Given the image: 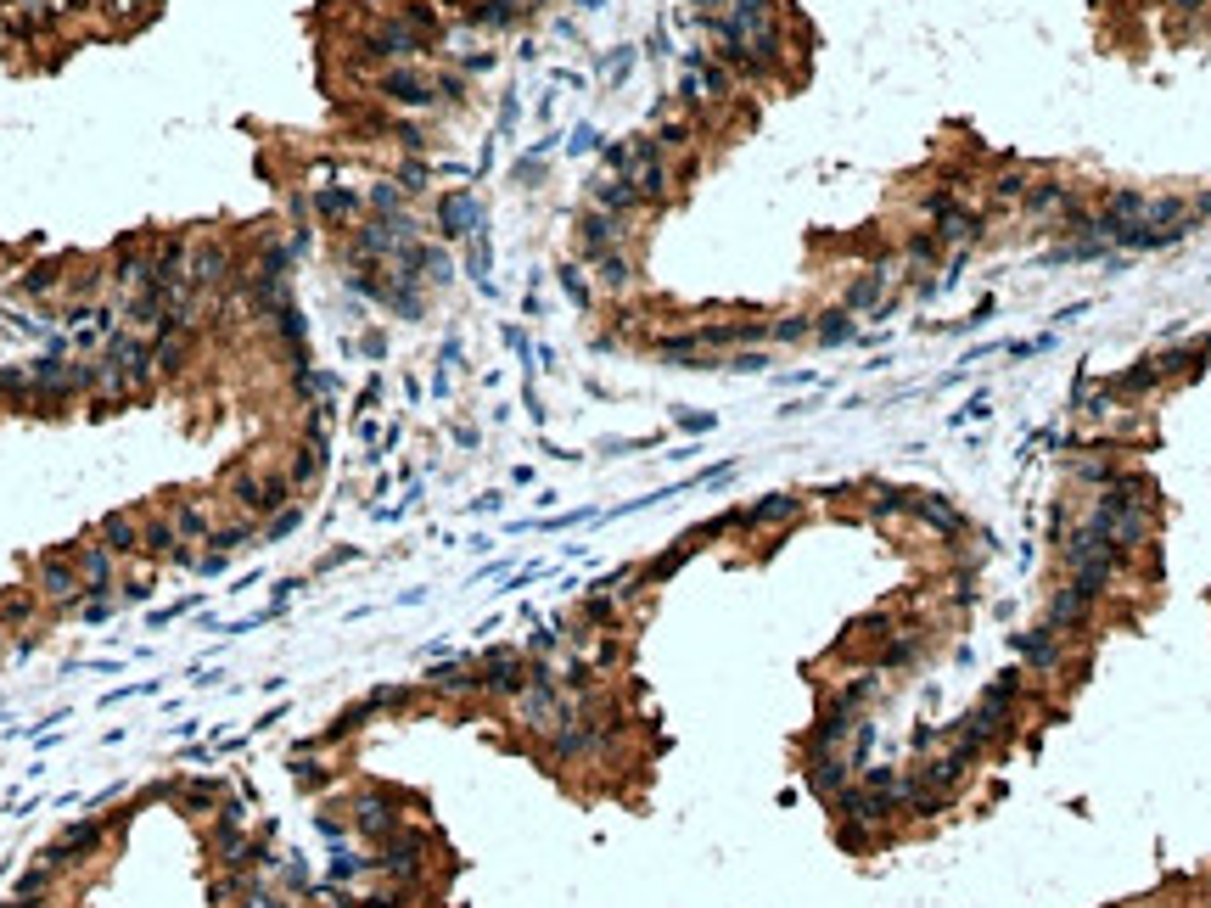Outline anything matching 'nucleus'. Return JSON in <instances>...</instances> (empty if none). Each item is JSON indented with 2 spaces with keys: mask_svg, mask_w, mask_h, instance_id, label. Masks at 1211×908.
Masks as SVG:
<instances>
[{
  "mask_svg": "<svg viewBox=\"0 0 1211 908\" xmlns=\"http://www.w3.org/2000/svg\"><path fill=\"white\" fill-rule=\"evenodd\" d=\"M219 488H225V505L236 516H247V522H270V516H281L286 505H298L292 477H286V471H264L258 460H236Z\"/></svg>",
  "mask_w": 1211,
  "mask_h": 908,
  "instance_id": "obj_1",
  "label": "nucleus"
},
{
  "mask_svg": "<svg viewBox=\"0 0 1211 908\" xmlns=\"http://www.w3.org/2000/svg\"><path fill=\"white\" fill-rule=\"evenodd\" d=\"M371 90L393 107V113H432L438 107V85H432L427 68H415V62H393V68L371 73Z\"/></svg>",
  "mask_w": 1211,
  "mask_h": 908,
  "instance_id": "obj_2",
  "label": "nucleus"
},
{
  "mask_svg": "<svg viewBox=\"0 0 1211 908\" xmlns=\"http://www.w3.org/2000/svg\"><path fill=\"white\" fill-rule=\"evenodd\" d=\"M34 595H40L45 606H79V600H85V578L73 567L68 544H62V550H45L40 561H34Z\"/></svg>",
  "mask_w": 1211,
  "mask_h": 908,
  "instance_id": "obj_3",
  "label": "nucleus"
},
{
  "mask_svg": "<svg viewBox=\"0 0 1211 908\" xmlns=\"http://www.w3.org/2000/svg\"><path fill=\"white\" fill-rule=\"evenodd\" d=\"M101 841H107V824L101 819H79V824H68L51 847L40 852V864L51 869V875H62V869H79L85 858H96L101 852Z\"/></svg>",
  "mask_w": 1211,
  "mask_h": 908,
  "instance_id": "obj_4",
  "label": "nucleus"
},
{
  "mask_svg": "<svg viewBox=\"0 0 1211 908\" xmlns=\"http://www.w3.org/2000/svg\"><path fill=\"white\" fill-rule=\"evenodd\" d=\"M528 673H533V662L522 651H488L483 662H477V690H483V696L516 701L528 690Z\"/></svg>",
  "mask_w": 1211,
  "mask_h": 908,
  "instance_id": "obj_5",
  "label": "nucleus"
},
{
  "mask_svg": "<svg viewBox=\"0 0 1211 908\" xmlns=\"http://www.w3.org/2000/svg\"><path fill=\"white\" fill-rule=\"evenodd\" d=\"M628 242H634V219H617V213H600V208H589L578 219V258L584 264H595L600 253L628 247Z\"/></svg>",
  "mask_w": 1211,
  "mask_h": 908,
  "instance_id": "obj_6",
  "label": "nucleus"
},
{
  "mask_svg": "<svg viewBox=\"0 0 1211 908\" xmlns=\"http://www.w3.org/2000/svg\"><path fill=\"white\" fill-rule=\"evenodd\" d=\"M348 813H354V830L365 841H376V847H382V841L404 824L399 819V796H393V791H376V785H371V791H359Z\"/></svg>",
  "mask_w": 1211,
  "mask_h": 908,
  "instance_id": "obj_7",
  "label": "nucleus"
},
{
  "mask_svg": "<svg viewBox=\"0 0 1211 908\" xmlns=\"http://www.w3.org/2000/svg\"><path fill=\"white\" fill-rule=\"evenodd\" d=\"M101 359H107L113 370H124V376H129L135 387H146V382L157 376L152 342H146V337H135V331H113V337H107V354H101Z\"/></svg>",
  "mask_w": 1211,
  "mask_h": 908,
  "instance_id": "obj_8",
  "label": "nucleus"
},
{
  "mask_svg": "<svg viewBox=\"0 0 1211 908\" xmlns=\"http://www.w3.org/2000/svg\"><path fill=\"white\" fill-rule=\"evenodd\" d=\"M926 230H931V236L942 242V253H948V247H954V253H965V247H976V242H982L987 213H982V208H965V202H954V208H948V213H937V219H931Z\"/></svg>",
  "mask_w": 1211,
  "mask_h": 908,
  "instance_id": "obj_9",
  "label": "nucleus"
},
{
  "mask_svg": "<svg viewBox=\"0 0 1211 908\" xmlns=\"http://www.w3.org/2000/svg\"><path fill=\"white\" fill-rule=\"evenodd\" d=\"M73 555V567H79V578H85V595H107L118 578V555L107 550L101 539H85V544H68Z\"/></svg>",
  "mask_w": 1211,
  "mask_h": 908,
  "instance_id": "obj_10",
  "label": "nucleus"
},
{
  "mask_svg": "<svg viewBox=\"0 0 1211 908\" xmlns=\"http://www.w3.org/2000/svg\"><path fill=\"white\" fill-rule=\"evenodd\" d=\"M528 12H533V0H471L466 23L471 29H488V34H511L528 23Z\"/></svg>",
  "mask_w": 1211,
  "mask_h": 908,
  "instance_id": "obj_11",
  "label": "nucleus"
},
{
  "mask_svg": "<svg viewBox=\"0 0 1211 908\" xmlns=\"http://www.w3.org/2000/svg\"><path fill=\"white\" fill-rule=\"evenodd\" d=\"M309 213L314 219H326V225H348L354 230V219L365 213V197L348 191V185H320V191L309 197Z\"/></svg>",
  "mask_w": 1211,
  "mask_h": 908,
  "instance_id": "obj_12",
  "label": "nucleus"
},
{
  "mask_svg": "<svg viewBox=\"0 0 1211 908\" xmlns=\"http://www.w3.org/2000/svg\"><path fill=\"white\" fill-rule=\"evenodd\" d=\"M438 230L449 236V242H466V236H477V230H483V208H477V197H471V191L443 197L438 202Z\"/></svg>",
  "mask_w": 1211,
  "mask_h": 908,
  "instance_id": "obj_13",
  "label": "nucleus"
},
{
  "mask_svg": "<svg viewBox=\"0 0 1211 908\" xmlns=\"http://www.w3.org/2000/svg\"><path fill=\"white\" fill-rule=\"evenodd\" d=\"M808 785L819 796H841L853 785V757L847 752H808Z\"/></svg>",
  "mask_w": 1211,
  "mask_h": 908,
  "instance_id": "obj_14",
  "label": "nucleus"
},
{
  "mask_svg": "<svg viewBox=\"0 0 1211 908\" xmlns=\"http://www.w3.org/2000/svg\"><path fill=\"white\" fill-rule=\"evenodd\" d=\"M589 208L634 219V213H640V197H634V185H628L623 174H595V180H589Z\"/></svg>",
  "mask_w": 1211,
  "mask_h": 908,
  "instance_id": "obj_15",
  "label": "nucleus"
},
{
  "mask_svg": "<svg viewBox=\"0 0 1211 908\" xmlns=\"http://www.w3.org/2000/svg\"><path fill=\"white\" fill-rule=\"evenodd\" d=\"M96 539L107 544V550H113L118 561H135V555H141V516H129V511H113V516H101Z\"/></svg>",
  "mask_w": 1211,
  "mask_h": 908,
  "instance_id": "obj_16",
  "label": "nucleus"
},
{
  "mask_svg": "<svg viewBox=\"0 0 1211 908\" xmlns=\"http://www.w3.org/2000/svg\"><path fill=\"white\" fill-rule=\"evenodd\" d=\"M180 533H174L169 511H157V516H141V555L146 561H180Z\"/></svg>",
  "mask_w": 1211,
  "mask_h": 908,
  "instance_id": "obj_17",
  "label": "nucleus"
},
{
  "mask_svg": "<svg viewBox=\"0 0 1211 908\" xmlns=\"http://www.w3.org/2000/svg\"><path fill=\"white\" fill-rule=\"evenodd\" d=\"M1088 611H1094V595H1083L1077 583H1066V589L1049 600V628H1055V634H1077V628L1088 623Z\"/></svg>",
  "mask_w": 1211,
  "mask_h": 908,
  "instance_id": "obj_18",
  "label": "nucleus"
},
{
  "mask_svg": "<svg viewBox=\"0 0 1211 908\" xmlns=\"http://www.w3.org/2000/svg\"><path fill=\"white\" fill-rule=\"evenodd\" d=\"M797 516H802V499L797 494H769V499H757V505H746L741 527H791Z\"/></svg>",
  "mask_w": 1211,
  "mask_h": 908,
  "instance_id": "obj_19",
  "label": "nucleus"
},
{
  "mask_svg": "<svg viewBox=\"0 0 1211 908\" xmlns=\"http://www.w3.org/2000/svg\"><path fill=\"white\" fill-rule=\"evenodd\" d=\"M68 258H45V264H29L23 270V281H17V292L23 298H57V292H68Z\"/></svg>",
  "mask_w": 1211,
  "mask_h": 908,
  "instance_id": "obj_20",
  "label": "nucleus"
},
{
  "mask_svg": "<svg viewBox=\"0 0 1211 908\" xmlns=\"http://www.w3.org/2000/svg\"><path fill=\"white\" fill-rule=\"evenodd\" d=\"M909 516H914V522H926L931 533H942V539L965 527V516H959L948 499H937V494H909Z\"/></svg>",
  "mask_w": 1211,
  "mask_h": 908,
  "instance_id": "obj_21",
  "label": "nucleus"
},
{
  "mask_svg": "<svg viewBox=\"0 0 1211 908\" xmlns=\"http://www.w3.org/2000/svg\"><path fill=\"white\" fill-rule=\"evenodd\" d=\"M589 270H595L600 292H628V286H634V253H628V247H612V253H600Z\"/></svg>",
  "mask_w": 1211,
  "mask_h": 908,
  "instance_id": "obj_22",
  "label": "nucleus"
},
{
  "mask_svg": "<svg viewBox=\"0 0 1211 908\" xmlns=\"http://www.w3.org/2000/svg\"><path fill=\"white\" fill-rule=\"evenodd\" d=\"M881 298H886V275L881 270H864L858 281H847V292H841V309H847V314H881Z\"/></svg>",
  "mask_w": 1211,
  "mask_h": 908,
  "instance_id": "obj_23",
  "label": "nucleus"
},
{
  "mask_svg": "<svg viewBox=\"0 0 1211 908\" xmlns=\"http://www.w3.org/2000/svg\"><path fill=\"white\" fill-rule=\"evenodd\" d=\"M1105 387H1111L1122 404H1133V398H1150L1155 387H1161V370H1155V359H1139V365H1127L1122 376H1111Z\"/></svg>",
  "mask_w": 1211,
  "mask_h": 908,
  "instance_id": "obj_24",
  "label": "nucleus"
},
{
  "mask_svg": "<svg viewBox=\"0 0 1211 908\" xmlns=\"http://www.w3.org/2000/svg\"><path fill=\"white\" fill-rule=\"evenodd\" d=\"M169 522H174V533H180V544H197V539H208V533H214V516L202 511L197 499H174V505H169Z\"/></svg>",
  "mask_w": 1211,
  "mask_h": 908,
  "instance_id": "obj_25",
  "label": "nucleus"
},
{
  "mask_svg": "<svg viewBox=\"0 0 1211 908\" xmlns=\"http://www.w3.org/2000/svg\"><path fill=\"white\" fill-rule=\"evenodd\" d=\"M1071 477H1077V483H1088L1099 494V488H1111L1116 477H1122V460H1116V454H1105V449H1094V454H1083V460L1071 466Z\"/></svg>",
  "mask_w": 1211,
  "mask_h": 908,
  "instance_id": "obj_26",
  "label": "nucleus"
},
{
  "mask_svg": "<svg viewBox=\"0 0 1211 908\" xmlns=\"http://www.w3.org/2000/svg\"><path fill=\"white\" fill-rule=\"evenodd\" d=\"M1032 180H1038L1032 169H1015V163H1004L998 174H987V197H993V202H1021L1026 191H1032Z\"/></svg>",
  "mask_w": 1211,
  "mask_h": 908,
  "instance_id": "obj_27",
  "label": "nucleus"
},
{
  "mask_svg": "<svg viewBox=\"0 0 1211 908\" xmlns=\"http://www.w3.org/2000/svg\"><path fill=\"white\" fill-rule=\"evenodd\" d=\"M853 337H858V320L847 309H825L813 320V342H819V348H841V342H853Z\"/></svg>",
  "mask_w": 1211,
  "mask_h": 908,
  "instance_id": "obj_28",
  "label": "nucleus"
},
{
  "mask_svg": "<svg viewBox=\"0 0 1211 908\" xmlns=\"http://www.w3.org/2000/svg\"><path fill=\"white\" fill-rule=\"evenodd\" d=\"M1116 410H1122V398H1116L1111 387H1094V382L1077 387V415H1083V421H1111Z\"/></svg>",
  "mask_w": 1211,
  "mask_h": 908,
  "instance_id": "obj_29",
  "label": "nucleus"
},
{
  "mask_svg": "<svg viewBox=\"0 0 1211 908\" xmlns=\"http://www.w3.org/2000/svg\"><path fill=\"white\" fill-rule=\"evenodd\" d=\"M432 690L449 696V701L477 696V667H438V673H432Z\"/></svg>",
  "mask_w": 1211,
  "mask_h": 908,
  "instance_id": "obj_30",
  "label": "nucleus"
},
{
  "mask_svg": "<svg viewBox=\"0 0 1211 908\" xmlns=\"http://www.w3.org/2000/svg\"><path fill=\"white\" fill-rule=\"evenodd\" d=\"M208 544H214L219 555H236V550H247V544H258V522L236 516L230 527H214V533H208Z\"/></svg>",
  "mask_w": 1211,
  "mask_h": 908,
  "instance_id": "obj_31",
  "label": "nucleus"
},
{
  "mask_svg": "<svg viewBox=\"0 0 1211 908\" xmlns=\"http://www.w3.org/2000/svg\"><path fill=\"white\" fill-rule=\"evenodd\" d=\"M404 202H410V197H404V185H399V180H376V185H371V197H365V208H371L376 219H399Z\"/></svg>",
  "mask_w": 1211,
  "mask_h": 908,
  "instance_id": "obj_32",
  "label": "nucleus"
},
{
  "mask_svg": "<svg viewBox=\"0 0 1211 908\" xmlns=\"http://www.w3.org/2000/svg\"><path fill=\"white\" fill-rule=\"evenodd\" d=\"M937 258H942V242L931 230H914L909 242H903V264H909V270H937Z\"/></svg>",
  "mask_w": 1211,
  "mask_h": 908,
  "instance_id": "obj_33",
  "label": "nucleus"
},
{
  "mask_svg": "<svg viewBox=\"0 0 1211 908\" xmlns=\"http://www.w3.org/2000/svg\"><path fill=\"white\" fill-rule=\"evenodd\" d=\"M219 796H225V791H219V780H186V785H180V802H186L191 813H214Z\"/></svg>",
  "mask_w": 1211,
  "mask_h": 908,
  "instance_id": "obj_34",
  "label": "nucleus"
},
{
  "mask_svg": "<svg viewBox=\"0 0 1211 908\" xmlns=\"http://www.w3.org/2000/svg\"><path fill=\"white\" fill-rule=\"evenodd\" d=\"M387 141H393V146H399V152H427V129H421V124H410V118H393V124H387Z\"/></svg>",
  "mask_w": 1211,
  "mask_h": 908,
  "instance_id": "obj_35",
  "label": "nucleus"
},
{
  "mask_svg": "<svg viewBox=\"0 0 1211 908\" xmlns=\"http://www.w3.org/2000/svg\"><path fill=\"white\" fill-rule=\"evenodd\" d=\"M303 527V505H286L281 516H270V522L258 527V544H275V539H286V533H298Z\"/></svg>",
  "mask_w": 1211,
  "mask_h": 908,
  "instance_id": "obj_36",
  "label": "nucleus"
},
{
  "mask_svg": "<svg viewBox=\"0 0 1211 908\" xmlns=\"http://www.w3.org/2000/svg\"><path fill=\"white\" fill-rule=\"evenodd\" d=\"M561 292H567V298L578 303V309H589V303H595V281H589V275L578 270V264H567V270H561Z\"/></svg>",
  "mask_w": 1211,
  "mask_h": 908,
  "instance_id": "obj_37",
  "label": "nucleus"
},
{
  "mask_svg": "<svg viewBox=\"0 0 1211 908\" xmlns=\"http://www.w3.org/2000/svg\"><path fill=\"white\" fill-rule=\"evenodd\" d=\"M51 886H57V875H51L45 864H34L29 875L17 880V897H29V903H45V897H51Z\"/></svg>",
  "mask_w": 1211,
  "mask_h": 908,
  "instance_id": "obj_38",
  "label": "nucleus"
},
{
  "mask_svg": "<svg viewBox=\"0 0 1211 908\" xmlns=\"http://www.w3.org/2000/svg\"><path fill=\"white\" fill-rule=\"evenodd\" d=\"M34 617V595H6L0 600V628H23Z\"/></svg>",
  "mask_w": 1211,
  "mask_h": 908,
  "instance_id": "obj_39",
  "label": "nucleus"
},
{
  "mask_svg": "<svg viewBox=\"0 0 1211 908\" xmlns=\"http://www.w3.org/2000/svg\"><path fill=\"white\" fill-rule=\"evenodd\" d=\"M769 337L774 342H802V337H813V320L808 314H785V320H774L769 326Z\"/></svg>",
  "mask_w": 1211,
  "mask_h": 908,
  "instance_id": "obj_40",
  "label": "nucleus"
},
{
  "mask_svg": "<svg viewBox=\"0 0 1211 908\" xmlns=\"http://www.w3.org/2000/svg\"><path fill=\"white\" fill-rule=\"evenodd\" d=\"M292 780H298L303 791H320V785L331 780V768L320 763V757H298V768H292Z\"/></svg>",
  "mask_w": 1211,
  "mask_h": 908,
  "instance_id": "obj_41",
  "label": "nucleus"
},
{
  "mask_svg": "<svg viewBox=\"0 0 1211 908\" xmlns=\"http://www.w3.org/2000/svg\"><path fill=\"white\" fill-rule=\"evenodd\" d=\"M118 606H124V600H118L113 589H107V595H85L79 600V617H85V623H101V617H113Z\"/></svg>",
  "mask_w": 1211,
  "mask_h": 908,
  "instance_id": "obj_42",
  "label": "nucleus"
},
{
  "mask_svg": "<svg viewBox=\"0 0 1211 908\" xmlns=\"http://www.w3.org/2000/svg\"><path fill=\"white\" fill-rule=\"evenodd\" d=\"M393 180L404 185V197H421V191H427V180H432V174H427V163H421V157H410V163H404V169L393 174Z\"/></svg>",
  "mask_w": 1211,
  "mask_h": 908,
  "instance_id": "obj_43",
  "label": "nucleus"
},
{
  "mask_svg": "<svg viewBox=\"0 0 1211 908\" xmlns=\"http://www.w3.org/2000/svg\"><path fill=\"white\" fill-rule=\"evenodd\" d=\"M191 567H197V572H202V578H219V572H225V567H230V555H219V550H202V555H197V561H191Z\"/></svg>",
  "mask_w": 1211,
  "mask_h": 908,
  "instance_id": "obj_44",
  "label": "nucleus"
},
{
  "mask_svg": "<svg viewBox=\"0 0 1211 908\" xmlns=\"http://www.w3.org/2000/svg\"><path fill=\"white\" fill-rule=\"evenodd\" d=\"M281 886L286 892H309V864H281Z\"/></svg>",
  "mask_w": 1211,
  "mask_h": 908,
  "instance_id": "obj_45",
  "label": "nucleus"
},
{
  "mask_svg": "<svg viewBox=\"0 0 1211 908\" xmlns=\"http://www.w3.org/2000/svg\"><path fill=\"white\" fill-rule=\"evenodd\" d=\"M763 365H769V359L757 354V348H735V354H729V370H763Z\"/></svg>",
  "mask_w": 1211,
  "mask_h": 908,
  "instance_id": "obj_46",
  "label": "nucleus"
},
{
  "mask_svg": "<svg viewBox=\"0 0 1211 908\" xmlns=\"http://www.w3.org/2000/svg\"><path fill=\"white\" fill-rule=\"evenodd\" d=\"M628 68H634V51H617V57H606V68L600 73H606V79H623Z\"/></svg>",
  "mask_w": 1211,
  "mask_h": 908,
  "instance_id": "obj_47",
  "label": "nucleus"
},
{
  "mask_svg": "<svg viewBox=\"0 0 1211 908\" xmlns=\"http://www.w3.org/2000/svg\"><path fill=\"white\" fill-rule=\"evenodd\" d=\"M595 146H600V135H595V129H572V152H595Z\"/></svg>",
  "mask_w": 1211,
  "mask_h": 908,
  "instance_id": "obj_48",
  "label": "nucleus"
},
{
  "mask_svg": "<svg viewBox=\"0 0 1211 908\" xmlns=\"http://www.w3.org/2000/svg\"><path fill=\"white\" fill-rule=\"evenodd\" d=\"M1167 6H1178V12H1200L1206 0H1167Z\"/></svg>",
  "mask_w": 1211,
  "mask_h": 908,
  "instance_id": "obj_49",
  "label": "nucleus"
},
{
  "mask_svg": "<svg viewBox=\"0 0 1211 908\" xmlns=\"http://www.w3.org/2000/svg\"><path fill=\"white\" fill-rule=\"evenodd\" d=\"M1195 219H1211V191H1206V197L1195 202Z\"/></svg>",
  "mask_w": 1211,
  "mask_h": 908,
  "instance_id": "obj_50",
  "label": "nucleus"
},
{
  "mask_svg": "<svg viewBox=\"0 0 1211 908\" xmlns=\"http://www.w3.org/2000/svg\"><path fill=\"white\" fill-rule=\"evenodd\" d=\"M0 908H40V903H29V897H12V903H0Z\"/></svg>",
  "mask_w": 1211,
  "mask_h": 908,
  "instance_id": "obj_51",
  "label": "nucleus"
}]
</instances>
